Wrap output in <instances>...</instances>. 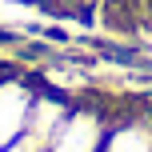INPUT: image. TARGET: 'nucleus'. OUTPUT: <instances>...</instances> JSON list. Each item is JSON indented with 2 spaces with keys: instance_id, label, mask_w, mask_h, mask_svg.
<instances>
[{
  "instance_id": "2",
  "label": "nucleus",
  "mask_w": 152,
  "mask_h": 152,
  "mask_svg": "<svg viewBox=\"0 0 152 152\" xmlns=\"http://www.w3.org/2000/svg\"><path fill=\"white\" fill-rule=\"evenodd\" d=\"M104 136H108V112L92 100H72L48 152H104Z\"/></svg>"
},
{
  "instance_id": "4",
  "label": "nucleus",
  "mask_w": 152,
  "mask_h": 152,
  "mask_svg": "<svg viewBox=\"0 0 152 152\" xmlns=\"http://www.w3.org/2000/svg\"><path fill=\"white\" fill-rule=\"evenodd\" d=\"M0 4H12V0H0Z\"/></svg>"
},
{
  "instance_id": "1",
  "label": "nucleus",
  "mask_w": 152,
  "mask_h": 152,
  "mask_svg": "<svg viewBox=\"0 0 152 152\" xmlns=\"http://www.w3.org/2000/svg\"><path fill=\"white\" fill-rule=\"evenodd\" d=\"M32 96L36 88L28 84V72H20L16 64H0V152H8L24 136Z\"/></svg>"
},
{
  "instance_id": "5",
  "label": "nucleus",
  "mask_w": 152,
  "mask_h": 152,
  "mask_svg": "<svg viewBox=\"0 0 152 152\" xmlns=\"http://www.w3.org/2000/svg\"><path fill=\"white\" fill-rule=\"evenodd\" d=\"M136 4H140V0H136Z\"/></svg>"
},
{
  "instance_id": "3",
  "label": "nucleus",
  "mask_w": 152,
  "mask_h": 152,
  "mask_svg": "<svg viewBox=\"0 0 152 152\" xmlns=\"http://www.w3.org/2000/svg\"><path fill=\"white\" fill-rule=\"evenodd\" d=\"M104 152H152V116L128 112L120 120H108Z\"/></svg>"
}]
</instances>
